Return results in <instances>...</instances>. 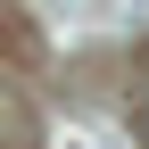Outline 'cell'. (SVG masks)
<instances>
[]
</instances>
